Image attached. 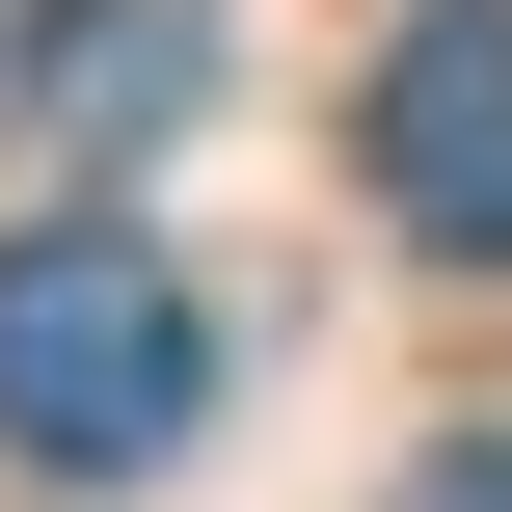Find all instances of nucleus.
I'll list each match as a JSON object with an SVG mask.
<instances>
[{
    "mask_svg": "<svg viewBox=\"0 0 512 512\" xmlns=\"http://www.w3.org/2000/svg\"><path fill=\"white\" fill-rule=\"evenodd\" d=\"M189 405H216V324H189V270H162L135 216H27V243H0V459H54V486H135Z\"/></svg>",
    "mask_w": 512,
    "mask_h": 512,
    "instance_id": "f257e3e1",
    "label": "nucleus"
},
{
    "mask_svg": "<svg viewBox=\"0 0 512 512\" xmlns=\"http://www.w3.org/2000/svg\"><path fill=\"white\" fill-rule=\"evenodd\" d=\"M351 162L432 270H512V0H405V54L351 81Z\"/></svg>",
    "mask_w": 512,
    "mask_h": 512,
    "instance_id": "f03ea898",
    "label": "nucleus"
},
{
    "mask_svg": "<svg viewBox=\"0 0 512 512\" xmlns=\"http://www.w3.org/2000/svg\"><path fill=\"white\" fill-rule=\"evenodd\" d=\"M189 108H216V27H189V0H54V135H81V162L189 135Z\"/></svg>",
    "mask_w": 512,
    "mask_h": 512,
    "instance_id": "7ed1b4c3",
    "label": "nucleus"
},
{
    "mask_svg": "<svg viewBox=\"0 0 512 512\" xmlns=\"http://www.w3.org/2000/svg\"><path fill=\"white\" fill-rule=\"evenodd\" d=\"M405 512H512V432H459V459H432V486H405Z\"/></svg>",
    "mask_w": 512,
    "mask_h": 512,
    "instance_id": "20e7f679",
    "label": "nucleus"
},
{
    "mask_svg": "<svg viewBox=\"0 0 512 512\" xmlns=\"http://www.w3.org/2000/svg\"><path fill=\"white\" fill-rule=\"evenodd\" d=\"M27 27H54V0H0V108H27Z\"/></svg>",
    "mask_w": 512,
    "mask_h": 512,
    "instance_id": "39448f33",
    "label": "nucleus"
}]
</instances>
